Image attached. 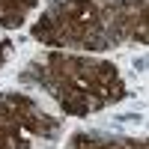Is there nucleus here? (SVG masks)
<instances>
[{
  "mask_svg": "<svg viewBox=\"0 0 149 149\" xmlns=\"http://www.w3.org/2000/svg\"><path fill=\"white\" fill-rule=\"evenodd\" d=\"M0 39H3V30H0Z\"/></svg>",
  "mask_w": 149,
  "mask_h": 149,
  "instance_id": "nucleus-1",
  "label": "nucleus"
}]
</instances>
